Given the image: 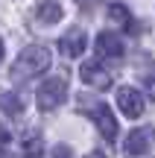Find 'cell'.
Returning <instances> with one entry per match:
<instances>
[{
    "instance_id": "13",
    "label": "cell",
    "mask_w": 155,
    "mask_h": 158,
    "mask_svg": "<svg viewBox=\"0 0 155 158\" xmlns=\"http://www.w3.org/2000/svg\"><path fill=\"white\" fill-rule=\"evenodd\" d=\"M144 88H146V94H149L152 100H155V73H149V76L144 79Z\"/></svg>"
},
{
    "instance_id": "3",
    "label": "cell",
    "mask_w": 155,
    "mask_h": 158,
    "mask_svg": "<svg viewBox=\"0 0 155 158\" xmlns=\"http://www.w3.org/2000/svg\"><path fill=\"white\" fill-rule=\"evenodd\" d=\"M85 47H88V35H85L82 27H70L67 32L59 38V50H62L64 59H79L82 53H85Z\"/></svg>"
},
{
    "instance_id": "16",
    "label": "cell",
    "mask_w": 155,
    "mask_h": 158,
    "mask_svg": "<svg viewBox=\"0 0 155 158\" xmlns=\"http://www.w3.org/2000/svg\"><path fill=\"white\" fill-rule=\"evenodd\" d=\"M0 158H12V155H6V152H3V149H0Z\"/></svg>"
},
{
    "instance_id": "2",
    "label": "cell",
    "mask_w": 155,
    "mask_h": 158,
    "mask_svg": "<svg viewBox=\"0 0 155 158\" xmlns=\"http://www.w3.org/2000/svg\"><path fill=\"white\" fill-rule=\"evenodd\" d=\"M64 100H67V82H64L62 76H53V79H47V82L38 85L35 102H38L41 111H56Z\"/></svg>"
},
{
    "instance_id": "8",
    "label": "cell",
    "mask_w": 155,
    "mask_h": 158,
    "mask_svg": "<svg viewBox=\"0 0 155 158\" xmlns=\"http://www.w3.org/2000/svg\"><path fill=\"white\" fill-rule=\"evenodd\" d=\"M94 123H97L100 135H103L105 141H114V138H117V117L111 114L108 106H103V102H100V106L94 108Z\"/></svg>"
},
{
    "instance_id": "14",
    "label": "cell",
    "mask_w": 155,
    "mask_h": 158,
    "mask_svg": "<svg viewBox=\"0 0 155 158\" xmlns=\"http://www.w3.org/2000/svg\"><path fill=\"white\" fill-rule=\"evenodd\" d=\"M6 143H9V132L0 126V147H6Z\"/></svg>"
},
{
    "instance_id": "11",
    "label": "cell",
    "mask_w": 155,
    "mask_h": 158,
    "mask_svg": "<svg viewBox=\"0 0 155 158\" xmlns=\"http://www.w3.org/2000/svg\"><path fill=\"white\" fill-rule=\"evenodd\" d=\"M21 149H23V155H27V158H38L41 152H44V141H41V132H38V129L27 132V135L21 138Z\"/></svg>"
},
{
    "instance_id": "4",
    "label": "cell",
    "mask_w": 155,
    "mask_h": 158,
    "mask_svg": "<svg viewBox=\"0 0 155 158\" xmlns=\"http://www.w3.org/2000/svg\"><path fill=\"white\" fill-rule=\"evenodd\" d=\"M152 143H155V132L152 129H132L129 132V138H126V143H123V152H126L129 158H138V155H146L152 149Z\"/></svg>"
},
{
    "instance_id": "15",
    "label": "cell",
    "mask_w": 155,
    "mask_h": 158,
    "mask_svg": "<svg viewBox=\"0 0 155 158\" xmlns=\"http://www.w3.org/2000/svg\"><path fill=\"white\" fill-rule=\"evenodd\" d=\"M0 59H3V38H0Z\"/></svg>"
},
{
    "instance_id": "5",
    "label": "cell",
    "mask_w": 155,
    "mask_h": 158,
    "mask_svg": "<svg viewBox=\"0 0 155 158\" xmlns=\"http://www.w3.org/2000/svg\"><path fill=\"white\" fill-rule=\"evenodd\" d=\"M94 50H97L100 59H123V53H126V47H123V38L114 32H100L97 41H94Z\"/></svg>"
},
{
    "instance_id": "6",
    "label": "cell",
    "mask_w": 155,
    "mask_h": 158,
    "mask_svg": "<svg viewBox=\"0 0 155 158\" xmlns=\"http://www.w3.org/2000/svg\"><path fill=\"white\" fill-rule=\"evenodd\" d=\"M117 108H120L126 117H141V114H144V97H141V91L129 88V85L117 88Z\"/></svg>"
},
{
    "instance_id": "10",
    "label": "cell",
    "mask_w": 155,
    "mask_h": 158,
    "mask_svg": "<svg viewBox=\"0 0 155 158\" xmlns=\"http://www.w3.org/2000/svg\"><path fill=\"white\" fill-rule=\"evenodd\" d=\"M23 97L15 94V91H0V111L6 114V117H21L23 114Z\"/></svg>"
},
{
    "instance_id": "1",
    "label": "cell",
    "mask_w": 155,
    "mask_h": 158,
    "mask_svg": "<svg viewBox=\"0 0 155 158\" xmlns=\"http://www.w3.org/2000/svg\"><path fill=\"white\" fill-rule=\"evenodd\" d=\"M50 64H53L50 47H44V44H29V47H23V50L18 53L15 64H12V79H15V82H29V79L47 73Z\"/></svg>"
},
{
    "instance_id": "7",
    "label": "cell",
    "mask_w": 155,
    "mask_h": 158,
    "mask_svg": "<svg viewBox=\"0 0 155 158\" xmlns=\"http://www.w3.org/2000/svg\"><path fill=\"white\" fill-rule=\"evenodd\" d=\"M79 76H82V82H85V85H91V88H97V91L111 88V73L100 62H85L79 68Z\"/></svg>"
},
{
    "instance_id": "9",
    "label": "cell",
    "mask_w": 155,
    "mask_h": 158,
    "mask_svg": "<svg viewBox=\"0 0 155 158\" xmlns=\"http://www.w3.org/2000/svg\"><path fill=\"white\" fill-rule=\"evenodd\" d=\"M35 15H38V23H47V27H53V23H59V21H62L64 6L59 3V0H44V3L35 9Z\"/></svg>"
},
{
    "instance_id": "12",
    "label": "cell",
    "mask_w": 155,
    "mask_h": 158,
    "mask_svg": "<svg viewBox=\"0 0 155 158\" xmlns=\"http://www.w3.org/2000/svg\"><path fill=\"white\" fill-rule=\"evenodd\" d=\"M108 18H111V23H117V27H132V15H129V9L123 3H111L108 6Z\"/></svg>"
}]
</instances>
